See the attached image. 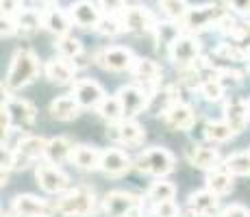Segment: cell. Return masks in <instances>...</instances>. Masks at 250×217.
<instances>
[{"mask_svg":"<svg viewBox=\"0 0 250 217\" xmlns=\"http://www.w3.org/2000/svg\"><path fill=\"white\" fill-rule=\"evenodd\" d=\"M220 217H250V211L244 204H230L222 211Z\"/></svg>","mask_w":250,"mask_h":217,"instance_id":"44","label":"cell"},{"mask_svg":"<svg viewBox=\"0 0 250 217\" xmlns=\"http://www.w3.org/2000/svg\"><path fill=\"white\" fill-rule=\"evenodd\" d=\"M126 217H144V215H142V211H139V206H135L133 211H128Z\"/></svg>","mask_w":250,"mask_h":217,"instance_id":"46","label":"cell"},{"mask_svg":"<svg viewBox=\"0 0 250 217\" xmlns=\"http://www.w3.org/2000/svg\"><path fill=\"white\" fill-rule=\"evenodd\" d=\"M72 150H74V146H72L70 139L65 137H55V139H48V146H46V161L55 163V165H61V163L70 161L72 157Z\"/></svg>","mask_w":250,"mask_h":217,"instance_id":"28","label":"cell"},{"mask_svg":"<svg viewBox=\"0 0 250 217\" xmlns=\"http://www.w3.org/2000/svg\"><path fill=\"white\" fill-rule=\"evenodd\" d=\"M42 22H44V28L50 31L52 35L61 37V35H68V31L72 28V18L68 11H61V9H46L42 11Z\"/></svg>","mask_w":250,"mask_h":217,"instance_id":"23","label":"cell"},{"mask_svg":"<svg viewBox=\"0 0 250 217\" xmlns=\"http://www.w3.org/2000/svg\"><path fill=\"white\" fill-rule=\"evenodd\" d=\"M96 31H98L100 35L113 37V35H118V33L124 31V24L115 20V16H107V18H103V20H100V24L96 26Z\"/></svg>","mask_w":250,"mask_h":217,"instance_id":"42","label":"cell"},{"mask_svg":"<svg viewBox=\"0 0 250 217\" xmlns=\"http://www.w3.org/2000/svg\"><path fill=\"white\" fill-rule=\"evenodd\" d=\"M174 196H176V187L172 185L170 180H163V178L155 180L146 191V200L150 202V204L163 202V200H174Z\"/></svg>","mask_w":250,"mask_h":217,"instance_id":"31","label":"cell"},{"mask_svg":"<svg viewBox=\"0 0 250 217\" xmlns=\"http://www.w3.org/2000/svg\"><path fill=\"white\" fill-rule=\"evenodd\" d=\"M81 104L79 100L74 98V96H59V98H55L50 102V115L55 119H59V122H72V119H76L81 115Z\"/></svg>","mask_w":250,"mask_h":217,"instance_id":"24","label":"cell"},{"mask_svg":"<svg viewBox=\"0 0 250 217\" xmlns=\"http://www.w3.org/2000/svg\"><path fill=\"white\" fill-rule=\"evenodd\" d=\"M131 74L135 83L144 87H157L161 83V67L152 59H137L135 65L131 67Z\"/></svg>","mask_w":250,"mask_h":217,"instance_id":"19","label":"cell"},{"mask_svg":"<svg viewBox=\"0 0 250 217\" xmlns=\"http://www.w3.org/2000/svg\"><path fill=\"white\" fill-rule=\"evenodd\" d=\"M42 72V65H40V59L33 50H18L11 59V65H9V72L4 76V83L2 87L9 91L13 89H24L31 83H35V79L40 76Z\"/></svg>","mask_w":250,"mask_h":217,"instance_id":"1","label":"cell"},{"mask_svg":"<svg viewBox=\"0 0 250 217\" xmlns=\"http://www.w3.org/2000/svg\"><path fill=\"white\" fill-rule=\"evenodd\" d=\"M224 16V9L218 4H198V7H189V11L185 13V18L181 20L183 31L198 35L209 28H218L220 20Z\"/></svg>","mask_w":250,"mask_h":217,"instance_id":"3","label":"cell"},{"mask_svg":"<svg viewBox=\"0 0 250 217\" xmlns=\"http://www.w3.org/2000/svg\"><path fill=\"white\" fill-rule=\"evenodd\" d=\"M135 165V161H131L126 152L118 150V148H109V150L103 152V158H100V172L107 174L111 178H120L124 176L131 167Z\"/></svg>","mask_w":250,"mask_h":217,"instance_id":"14","label":"cell"},{"mask_svg":"<svg viewBox=\"0 0 250 217\" xmlns=\"http://www.w3.org/2000/svg\"><path fill=\"white\" fill-rule=\"evenodd\" d=\"M35 178H37V185H40L46 194H63V191L70 189L68 174L61 172L59 167L50 161H44L37 165Z\"/></svg>","mask_w":250,"mask_h":217,"instance_id":"7","label":"cell"},{"mask_svg":"<svg viewBox=\"0 0 250 217\" xmlns=\"http://www.w3.org/2000/svg\"><path fill=\"white\" fill-rule=\"evenodd\" d=\"M55 213L63 217H91L96 211V196L87 187H76L61 194L55 202Z\"/></svg>","mask_w":250,"mask_h":217,"instance_id":"2","label":"cell"},{"mask_svg":"<svg viewBox=\"0 0 250 217\" xmlns=\"http://www.w3.org/2000/svg\"><path fill=\"white\" fill-rule=\"evenodd\" d=\"M96 113L107 124H115L124 118V109H122V102H120L118 96H104V100L96 107Z\"/></svg>","mask_w":250,"mask_h":217,"instance_id":"29","label":"cell"},{"mask_svg":"<svg viewBox=\"0 0 250 217\" xmlns=\"http://www.w3.org/2000/svg\"><path fill=\"white\" fill-rule=\"evenodd\" d=\"M107 137L115 143H122V146H137V143L144 141L146 133H144V126H139L135 119L126 118L115 124H109Z\"/></svg>","mask_w":250,"mask_h":217,"instance_id":"9","label":"cell"},{"mask_svg":"<svg viewBox=\"0 0 250 217\" xmlns=\"http://www.w3.org/2000/svg\"><path fill=\"white\" fill-rule=\"evenodd\" d=\"M74 72H76V65H72L68 59H63V57H59V59H50L44 65L46 79L55 85L72 83V80H74Z\"/></svg>","mask_w":250,"mask_h":217,"instance_id":"21","label":"cell"},{"mask_svg":"<svg viewBox=\"0 0 250 217\" xmlns=\"http://www.w3.org/2000/svg\"><path fill=\"white\" fill-rule=\"evenodd\" d=\"M159 9L166 13V18H170V20H179V22L185 18V13L189 11V7H187L185 0H159Z\"/></svg>","mask_w":250,"mask_h":217,"instance_id":"37","label":"cell"},{"mask_svg":"<svg viewBox=\"0 0 250 217\" xmlns=\"http://www.w3.org/2000/svg\"><path fill=\"white\" fill-rule=\"evenodd\" d=\"M198 91L207 102H220L224 96V85L218 79H203V83L198 85Z\"/></svg>","mask_w":250,"mask_h":217,"instance_id":"36","label":"cell"},{"mask_svg":"<svg viewBox=\"0 0 250 217\" xmlns=\"http://www.w3.org/2000/svg\"><path fill=\"white\" fill-rule=\"evenodd\" d=\"M100 158H103V152L100 150H96L94 146H85V143H81V146H74L70 161L74 163L79 170L94 172V170H100Z\"/></svg>","mask_w":250,"mask_h":217,"instance_id":"25","label":"cell"},{"mask_svg":"<svg viewBox=\"0 0 250 217\" xmlns=\"http://www.w3.org/2000/svg\"><path fill=\"white\" fill-rule=\"evenodd\" d=\"M187 217H213V215H207V213H196V211H189Z\"/></svg>","mask_w":250,"mask_h":217,"instance_id":"47","label":"cell"},{"mask_svg":"<svg viewBox=\"0 0 250 217\" xmlns=\"http://www.w3.org/2000/svg\"><path fill=\"white\" fill-rule=\"evenodd\" d=\"M98 7L107 16H118L124 11V0H98Z\"/></svg>","mask_w":250,"mask_h":217,"instance_id":"43","label":"cell"},{"mask_svg":"<svg viewBox=\"0 0 250 217\" xmlns=\"http://www.w3.org/2000/svg\"><path fill=\"white\" fill-rule=\"evenodd\" d=\"M37 2H40V4H52L55 0H37Z\"/></svg>","mask_w":250,"mask_h":217,"instance_id":"48","label":"cell"},{"mask_svg":"<svg viewBox=\"0 0 250 217\" xmlns=\"http://www.w3.org/2000/svg\"><path fill=\"white\" fill-rule=\"evenodd\" d=\"M207 189H211L218 196H227L233 189V174L227 170H211L207 174Z\"/></svg>","mask_w":250,"mask_h":217,"instance_id":"30","label":"cell"},{"mask_svg":"<svg viewBox=\"0 0 250 217\" xmlns=\"http://www.w3.org/2000/svg\"><path fill=\"white\" fill-rule=\"evenodd\" d=\"M16 24H18V33H22V35H31V33H35L40 26H44L42 13L33 11V9H22L16 16Z\"/></svg>","mask_w":250,"mask_h":217,"instance_id":"32","label":"cell"},{"mask_svg":"<svg viewBox=\"0 0 250 217\" xmlns=\"http://www.w3.org/2000/svg\"><path fill=\"white\" fill-rule=\"evenodd\" d=\"M118 98L122 102V109H124V118H137L139 113L148 111V100L150 96L142 89L139 85H126L118 91Z\"/></svg>","mask_w":250,"mask_h":217,"instance_id":"10","label":"cell"},{"mask_svg":"<svg viewBox=\"0 0 250 217\" xmlns=\"http://www.w3.org/2000/svg\"><path fill=\"white\" fill-rule=\"evenodd\" d=\"M100 11H103V9H98L91 0H76V2H72L70 9H68L72 22L81 28H96L98 26L100 20H103Z\"/></svg>","mask_w":250,"mask_h":217,"instance_id":"15","label":"cell"},{"mask_svg":"<svg viewBox=\"0 0 250 217\" xmlns=\"http://www.w3.org/2000/svg\"><path fill=\"white\" fill-rule=\"evenodd\" d=\"M205 137H207V141H211V143H224V141H229L230 137H235V133L222 119V122H207Z\"/></svg>","mask_w":250,"mask_h":217,"instance_id":"34","label":"cell"},{"mask_svg":"<svg viewBox=\"0 0 250 217\" xmlns=\"http://www.w3.org/2000/svg\"><path fill=\"white\" fill-rule=\"evenodd\" d=\"M155 33H157L159 46L163 43V46H167V48H170V43L179 37V28H174V24H157Z\"/></svg>","mask_w":250,"mask_h":217,"instance_id":"40","label":"cell"},{"mask_svg":"<svg viewBox=\"0 0 250 217\" xmlns=\"http://www.w3.org/2000/svg\"><path fill=\"white\" fill-rule=\"evenodd\" d=\"M179 102V91L176 87H161L155 94H150V100H148V113L152 115H166L167 109H172Z\"/></svg>","mask_w":250,"mask_h":217,"instance_id":"26","label":"cell"},{"mask_svg":"<svg viewBox=\"0 0 250 217\" xmlns=\"http://www.w3.org/2000/svg\"><path fill=\"white\" fill-rule=\"evenodd\" d=\"M248 61H250V57H248ZM248 72H250V65H248Z\"/></svg>","mask_w":250,"mask_h":217,"instance_id":"50","label":"cell"},{"mask_svg":"<svg viewBox=\"0 0 250 217\" xmlns=\"http://www.w3.org/2000/svg\"><path fill=\"white\" fill-rule=\"evenodd\" d=\"M230 41L235 43L237 48H242L244 52L250 57V22H242L230 31Z\"/></svg>","mask_w":250,"mask_h":217,"instance_id":"38","label":"cell"},{"mask_svg":"<svg viewBox=\"0 0 250 217\" xmlns=\"http://www.w3.org/2000/svg\"><path fill=\"white\" fill-rule=\"evenodd\" d=\"M248 113H250V100H248Z\"/></svg>","mask_w":250,"mask_h":217,"instance_id":"49","label":"cell"},{"mask_svg":"<svg viewBox=\"0 0 250 217\" xmlns=\"http://www.w3.org/2000/svg\"><path fill=\"white\" fill-rule=\"evenodd\" d=\"M224 170L233 176H250V152H235L224 161Z\"/></svg>","mask_w":250,"mask_h":217,"instance_id":"35","label":"cell"},{"mask_svg":"<svg viewBox=\"0 0 250 217\" xmlns=\"http://www.w3.org/2000/svg\"><path fill=\"white\" fill-rule=\"evenodd\" d=\"M187 161H189L194 167H198V170L211 172L218 167L220 154L211 146H189L187 148Z\"/></svg>","mask_w":250,"mask_h":217,"instance_id":"22","label":"cell"},{"mask_svg":"<svg viewBox=\"0 0 250 217\" xmlns=\"http://www.w3.org/2000/svg\"><path fill=\"white\" fill-rule=\"evenodd\" d=\"M52 211H55V206L46 204L44 200L31 194L16 196L11 202V213L16 217H50Z\"/></svg>","mask_w":250,"mask_h":217,"instance_id":"11","label":"cell"},{"mask_svg":"<svg viewBox=\"0 0 250 217\" xmlns=\"http://www.w3.org/2000/svg\"><path fill=\"white\" fill-rule=\"evenodd\" d=\"M2 94H4V104H7L9 111H11L13 119L22 122V126H31V124L35 122V118H37V109L33 107V104L28 102V100L13 98L11 91L4 89V87H2Z\"/></svg>","mask_w":250,"mask_h":217,"instance_id":"20","label":"cell"},{"mask_svg":"<svg viewBox=\"0 0 250 217\" xmlns=\"http://www.w3.org/2000/svg\"><path fill=\"white\" fill-rule=\"evenodd\" d=\"M163 122L170 130H189L196 122V113L189 104L185 102H176L172 109L166 111L163 115Z\"/></svg>","mask_w":250,"mask_h":217,"instance_id":"18","label":"cell"},{"mask_svg":"<svg viewBox=\"0 0 250 217\" xmlns=\"http://www.w3.org/2000/svg\"><path fill=\"white\" fill-rule=\"evenodd\" d=\"M250 119V113H248V102L244 98H230L227 100L224 104V122L230 126L235 135H242L246 130V124Z\"/></svg>","mask_w":250,"mask_h":217,"instance_id":"17","label":"cell"},{"mask_svg":"<svg viewBox=\"0 0 250 217\" xmlns=\"http://www.w3.org/2000/svg\"><path fill=\"white\" fill-rule=\"evenodd\" d=\"M55 48H57V52H59V57H63V59H68V61H76L83 55V43L76 39V37H70V35H61L59 39H57Z\"/></svg>","mask_w":250,"mask_h":217,"instance_id":"33","label":"cell"},{"mask_svg":"<svg viewBox=\"0 0 250 217\" xmlns=\"http://www.w3.org/2000/svg\"><path fill=\"white\" fill-rule=\"evenodd\" d=\"M72 96L79 100V104L83 109H96L104 100V89L100 87V83H96V80L81 79V80L74 83Z\"/></svg>","mask_w":250,"mask_h":217,"instance_id":"16","label":"cell"},{"mask_svg":"<svg viewBox=\"0 0 250 217\" xmlns=\"http://www.w3.org/2000/svg\"><path fill=\"white\" fill-rule=\"evenodd\" d=\"M135 61H137V57L128 48H122V46L104 48V50H100L96 55V63L107 72H131Z\"/></svg>","mask_w":250,"mask_h":217,"instance_id":"8","label":"cell"},{"mask_svg":"<svg viewBox=\"0 0 250 217\" xmlns=\"http://www.w3.org/2000/svg\"><path fill=\"white\" fill-rule=\"evenodd\" d=\"M167 57L174 65L179 67H189L198 61L200 57V41L196 35L191 33H185V35H179L174 41L167 48Z\"/></svg>","mask_w":250,"mask_h":217,"instance_id":"6","label":"cell"},{"mask_svg":"<svg viewBox=\"0 0 250 217\" xmlns=\"http://www.w3.org/2000/svg\"><path fill=\"white\" fill-rule=\"evenodd\" d=\"M135 206H139V197L131 191H109L103 200V211L107 217H126Z\"/></svg>","mask_w":250,"mask_h":217,"instance_id":"12","label":"cell"},{"mask_svg":"<svg viewBox=\"0 0 250 217\" xmlns=\"http://www.w3.org/2000/svg\"><path fill=\"white\" fill-rule=\"evenodd\" d=\"M122 24H124V31L135 33V35H144V33H150L157 28L155 16L144 7H128L122 13Z\"/></svg>","mask_w":250,"mask_h":217,"instance_id":"13","label":"cell"},{"mask_svg":"<svg viewBox=\"0 0 250 217\" xmlns=\"http://www.w3.org/2000/svg\"><path fill=\"white\" fill-rule=\"evenodd\" d=\"M174 165H176L174 154L170 150H166V148H161V146L150 148V150H144L135 158L137 172L150 174V176H157V178H163V176H167V174H172L174 172Z\"/></svg>","mask_w":250,"mask_h":217,"instance_id":"4","label":"cell"},{"mask_svg":"<svg viewBox=\"0 0 250 217\" xmlns=\"http://www.w3.org/2000/svg\"><path fill=\"white\" fill-rule=\"evenodd\" d=\"M227 2L239 16H250V0H227Z\"/></svg>","mask_w":250,"mask_h":217,"instance_id":"45","label":"cell"},{"mask_svg":"<svg viewBox=\"0 0 250 217\" xmlns=\"http://www.w3.org/2000/svg\"><path fill=\"white\" fill-rule=\"evenodd\" d=\"M215 57H220V59H224V61H246L248 59V55L242 50V48H237L233 41H229V43H220L218 48H215V52H213Z\"/></svg>","mask_w":250,"mask_h":217,"instance_id":"39","label":"cell"},{"mask_svg":"<svg viewBox=\"0 0 250 217\" xmlns=\"http://www.w3.org/2000/svg\"><path fill=\"white\" fill-rule=\"evenodd\" d=\"M46 146H48V139L44 137H24L20 146L7 154V163L2 161V165L11 167V170H24L33 161L46 157Z\"/></svg>","mask_w":250,"mask_h":217,"instance_id":"5","label":"cell"},{"mask_svg":"<svg viewBox=\"0 0 250 217\" xmlns=\"http://www.w3.org/2000/svg\"><path fill=\"white\" fill-rule=\"evenodd\" d=\"M152 215L155 217H181V211L174 200H163L152 204Z\"/></svg>","mask_w":250,"mask_h":217,"instance_id":"41","label":"cell"},{"mask_svg":"<svg viewBox=\"0 0 250 217\" xmlns=\"http://www.w3.org/2000/svg\"><path fill=\"white\" fill-rule=\"evenodd\" d=\"M218 194H213L211 189H200V191H194L187 200L189 204V211H196V213H207V215H215L220 209V200H218Z\"/></svg>","mask_w":250,"mask_h":217,"instance_id":"27","label":"cell"}]
</instances>
